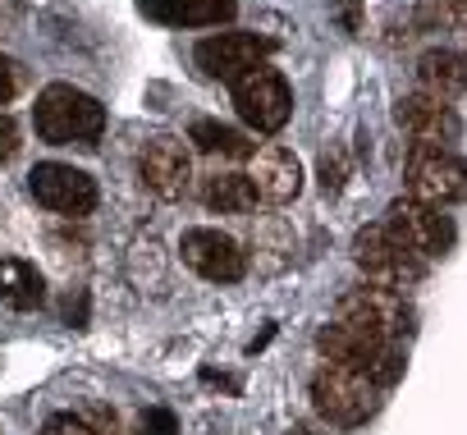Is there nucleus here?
I'll return each mask as SVG.
<instances>
[{
	"mask_svg": "<svg viewBox=\"0 0 467 435\" xmlns=\"http://www.w3.org/2000/svg\"><path fill=\"white\" fill-rule=\"evenodd\" d=\"M317 348L339 362V367H353L362 371L371 385H394L408 367V353H403V339H385V335H371L362 326H348V321H330L317 330Z\"/></svg>",
	"mask_w": 467,
	"mask_h": 435,
	"instance_id": "f257e3e1",
	"label": "nucleus"
},
{
	"mask_svg": "<svg viewBox=\"0 0 467 435\" xmlns=\"http://www.w3.org/2000/svg\"><path fill=\"white\" fill-rule=\"evenodd\" d=\"M33 124H37V138L42 142H56V147H74V142H97L101 129H106V106L69 83H51L37 106H33Z\"/></svg>",
	"mask_w": 467,
	"mask_h": 435,
	"instance_id": "f03ea898",
	"label": "nucleus"
},
{
	"mask_svg": "<svg viewBox=\"0 0 467 435\" xmlns=\"http://www.w3.org/2000/svg\"><path fill=\"white\" fill-rule=\"evenodd\" d=\"M312 403L326 421L335 426H358L376 412V385L353 371V367H339V362H321L317 376H312Z\"/></svg>",
	"mask_w": 467,
	"mask_h": 435,
	"instance_id": "7ed1b4c3",
	"label": "nucleus"
},
{
	"mask_svg": "<svg viewBox=\"0 0 467 435\" xmlns=\"http://www.w3.org/2000/svg\"><path fill=\"white\" fill-rule=\"evenodd\" d=\"M234 106H239L244 124L257 133H280L294 115V92L285 83L280 69L271 65H253L248 74L234 78Z\"/></svg>",
	"mask_w": 467,
	"mask_h": 435,
	"instance_id": "20e7f679",
	"label": "nucleus"
},
{
	"mask_svg": "<svg viewBox=\"0 0 467 435\" xmlns=\"http://www.w3.org/2000/svg\"><path fill=\"white\" fill-rule=\"evenodd\" d=\"M353 253H358L362 275H367L376 289H394V294H403V289H412V285L426 275V262L412 257V253H408L385 225H367V230L358 234Z\"/></svg>",
	"mask_w": 467,
	"mask_h": 435,
	"instance_id": "39448f33",
	"label": "nucleus"
},
{
	"mask_svg": "<svg viewBox=\"0 0 467 435\" xmlns=\"http://www.w3.org/2000/svg\"><path fill=\"white\" fill-rule=\"evenodd\" d=\"M380 225H385L412 257H421V262L444 257V253L453 248V221H449L440 206H421V202H412V197L389 202V211H385Z\"/></svg>",
	"mask_w": 467,
	"mask_h": 435,
	"instance_id": "423d86ee",
	"label": "nucleus"
},
{
	"mask_svg": "<svg viewBox=\"0 0 467 435\" xmlns=\"http://www.w3.org/2000/svg\"><path fill=\"white\" fill-rule=\"evenodd\" d=\"M408 197L421 202V206H453L462 197V161L444 147H426V142H412L408 151Z\"/></svg>",
	"mask_w": 467,
	"mask_h": 435,
	"instance_id": "0eeeda50",
	"label": "nucleus"
},
{
	"mask_svg": "<svg viewBox=\"0 0 467 435\" xmlns=\"http://www.w3.org/2000/svg\"><path fill=\"white\" fill-rule=\"evenodd\" d=\"M335 321L362 326V330L385 335V339H403V335L412 330V307H408V298H403V294L367 285V289H353V294H344V298H339Z\"/></svg>",
	"mask_w": 467,
	"mask_h": 435,
	"instance_id": "6e6552de",
	"label": "nucleus"
},
{
	"mask_svg": "<svg viewBox=\"0 0 467 435\" xmlns=\"http://www.w3.org/2000/svg\"><path fill=\"white\" fill-rule=\"evenodd\" d=\"M28 188H33V197H37L47 211H56V215H88V211L97 206V179L83 174V170H74V165H60V161L33 165Z\"/></svg>",
	"mask_w": 467,
	"mask_h": 435,
	"instance_id": "1a4fd4ad",
	"label": "nucleus"
},
{
	"mask_svg": "<svg viewBox=\"0 0 467 435\" xmlns=\"http://www.w3.org/2000/svg\"><path fill=\"white\" fill-rule=\"evenodd\" d=\"M179 253H183V266H192L202 280H215V285H234L248 271L244 248L220 230H188L179 239Z\"/></svg>",
	"mask_w": 467,
	"mask_h": 435,
	"instance_id": "9d476101",
	"label": "nucleus"
},
{
	"mask_svg": "<svg viewBox=\"0 0 467 435\" xmlns=\"http://www.w3.org/2000/svg\"><path fill=\"white\" fill-rule=\"evenodd\" d=\"M266 56H271V42L257 33H215V37L197 42V69L206 78H224V83L248 74L253 65H266Z\"/></svg>",
	"mask_w": 467,
	"mask_h": 435,
	"instance_id": "9b49d317",
	"label": "nucleus"
},
{
	"mask_svg": "<svg viewBox=\"0 0 467 435\" xmlns=\"http://www.w3.org/2000/svg\"><path fill=\"white\" fill-rule=\"evenodd\" d=\"M394 119L399 129L412 138V142H426V147H444L453 151V142L462 138V124H458V110L449 101H435L426 92H412L394 106Z\"/></svg>",
	"mask_w": 467,
	"mask_h": 435,
	"instance_id": "f8f14e48",
	"label": "nucleus"
},
{
	"mask_svg": "<svg viewBox=\"0 0 467 435\" xmlns=\"http://www.w3.org/2000/svg\"><path fill=\"white\" fill-rule=\"evenodd\" d=\"M138 174H142V183H147L156 197H165V202L183 197L188 183H192L188 147H183L179 138H151V142L142 147V156H138Z\"/></svg>",
	"mask_w": 467,
	"mask_h": 435,
	"instance_id": "ddd939ff",
	"label": "nucleus"
},
{
	"mask_svg": "<svg viewBox=\"0 0 467 435\" xmlns=\"http://www.w3.org/2000/svg\"><path fill=\"white\" fill-rule=\"evenodd\" d=\"M248 183H253V192H257L262 202L285 206V202H294V197L303 192V165H298V156H294L289 147H275V142H271V147L253 151Z\"/></svg>",
	"mask_w": 467,
	"mask_h": 435,
	"instance_id": "4468645a",
	"label": "nucleus"
},
{
	"mask_svg": "<svg viewBox=\"0 0 467 435\" xmlns=\"http://www.w3.org/2000/svg\"><path fill=\"white\" fill-rule=\"evenodd\" d=\"M138 10L170 28H215L234 19V0H138Z\"/></svg>",
	"mask_w": 467,
	"mask_h": 435,
	"instance_id": "2eb2a0df",
	"label": "nucleus"
},
{
	"mask_svg": "<svg viewBox=\"0 0 467 435\" xmlns=\"http://www.w3.org/2000/svg\"><path fill=\"white\" fill-rule=\"evenodd\" d=\"M462 83H467V69H462V56H458V51H426V56L417 60V92L458 106Z\"/></svg>",
	"mask_w": 467,
	"mask_h": 435,
	"instance_id": "dca6fc26",
	"label": "nucleus"
},
{
	"mask_svg": "<svg viewBox=\"0 0 467 435\" xmlns=\"http://www.w3.org/2000/svg\"><path fill=\"white\" fill-rule=\"evenodd\" d=\"M42 298H47V280H42L37 266H28L19 257L0 262V307L33 312V307H42Z\"/></svg>",
	"mask_w": 467,
	"mask_h": 435,
	"instance_id": "f3484780",
	"label": "nucleus"
},
{
	"mask_svg": "<svg viewBox=\"0 0 467 435\" xmlns=\"http://www.w3.org/2000/svg\"><path fill=\"white\" fill-rule=\"evenodd\" d=\"M202 202L211 206V211H248L253 202H257V192H253V183H248V174H234V170H215V174H206L202 179Z\"/></svg>",
	"mask_w": 467,
	"mask_h": 435,
	"instance_id": "a211bd4d",
	"label": "nucleus"
},
{
	"mask_svg": "<svg viewBox=\"0 0 467 435\" xmlns=\"http://www.w3.org/2000/svg\"><path fill=\"white\" fill-rule=\"evenodd\" d=\"M188 142H197V147L211 151V156H253V147H248V138H244L239 129L215 124V119H197L192 133H188Z\"/></svg>",
	"mask_w": 467,
	"mask_h": 435,
	"instance_id": "6ab92c4d",
	"label": "nucleus"
},
{
	"mask_svg": "<svg viewBox=\"0 0 467 435\" xmlns=\"http://www.w3.org/2000/svg\"><path fill=\"white\" fill-rule=\"evenodd\" d=\"M344 179H348V151H344L339 142H330V147L321 151V183H326V192H339Z\"/></svg>",
	"mask_w": 467,
	"mask_h": 435,
	"instance_id": "aec40b11",
	"label": "nucleus"
},
{
	"mask_svg": "<svg viewBox=\"0 0 467 435\" xmlns=\"http://www.w3.org/2000/svg\"><path fill=\"white\" fill-rule=\"evenodd\" d=\"M133 435H179V426H174V417H170L165 408H147V412L133 421Z\"/></svg>",
	"mask_w": 467,
	"mask_h": 435,
	"instance_id": "412c9836",
	"label": "nucleus"
},
{
	"mask_svg": "<svg viewBox=\"0 0 467 435\" xmlns=\"http://www.w3.org/2000/svg\"><path fill=\"white\" fill-rule=\"evenodd\" d=\"M42 435H97L83 417H74V412H56L51 421H47V430Z\"/></svg>",
	"mask_w": 467,
	"mask_h": 435,
	"instance_id": "4be33fe9",
	"label": "nucleus"
},
{
	"mask_svg": "<svg viewBox=\"0 0 467 435\" xmlns=\"http://www.w3.org/2000/svg\"><path fill=\"white\" fill-rule=\"evenodd\" d=\"M19 151V124L10 115H0V161H10Z\"/></svg>",
	"mask_w": 467,
	"mask_h": 435,
	"instance_id": "5701e85b",
	"label": "nucleus"
},
{
	"mask_svg": "<svg viewBox=\"0 0 467 435\" xmlns=\"http://www.w3.org/2000/svg\"><path fill=\"white\" fill-rule=\"evenodd\" d=\"M335 5H339V19H344V28H348V33H358V28H362V15H358V0H335Z\"/></svg>",
	"mask_w": 467,
	"mask_h": 435,
	"instance_id": "b1692460",
	"label": "nucleus"
},
{
	"mask_svg": "<svg viewBox=\"0 0 467 435\" xmlns=\"http://www.w3.org/2000/svg\"><path fill=\"white\" fill-rule=\"evenodd\" d=\"M15 83H19V78H15V65L0 56V101H10V97H15Z\"/></svg>",
	"mask_w": 467,
	"mask_h": 435,
	"instance_id": "393cba45",
	"label": "nucleus"
}]
</instances>
